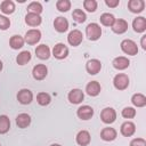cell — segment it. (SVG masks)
I'll return each instance as SVG.
<instances>
[{"instance_id": "4dcf8cb0", "label": "cell", "mask_w": 146, "mask_h": 146, "mask_svg": "<svg viewBox=\"0 0 146 146\" xmlns=\"http://www.w3.org/2000/svg\"><path fill=\"white\" fill-rule=\"evenodd\" d=\"M50 96L47 94V92H40V94H38V96H36V102L41 105V106H46V105H48L49 103H50Z\"/></svg>"}, {"instance_id": "7402d4cb", "label": "cell", "mask_w": 146, "mask_h": 146, "mask_svg": "<svg viewBox=\"0 0 146 146\" xmlns=\"http://www.w3.org/2000/svg\"><path fill=\"white\" fill-rule=\"evenodd\" d=\"M130 62L127 57H123V56H120V57H116L114 60H113V66L116 68V70H125L128 66H129Z\"/></svg>"}, {"instance_id": "d4e9b609", "label": "cell", "mask_w": 146, "mask_h": 146, "mask_svg": "<svg viewBox=\"0 0 146 146\" xmlns=\"http://www.w3.org/2000/svg\"><path fill=\"white\" fill-rule=\"evenodd\" d=\"M9 44L13 49H19L24 44V39L21 35H13L9 40Z\"/></svg>"}, {"instance_id": "e575fe53", "label": "cell", "mask_w": 146, "mask_h": 146, "mask_svg": "<svg viewBox=\"0 0 146 146\" xmlns=\"http://www.w3.org/2000/svg\"><path fill=\"white\" fill-rule=\"evenodd\" d=\"M83 7L88 11L92 13L97 9V1H95V0H84L83 1Z\"/></svg>"}, {"instance_id": "83f0119b", "label": "cell", "mask_w": 146, "mask_h": 146, "mask_svg": "<svg viewBox=\"0 0 146 146\" xmlns=\"http://www.w3.org/2000/svg\"><path fill=\"white\" fill-rule=\"evenodd\" d=\"M30 59H31V54L27 50H24V51L19 52L18 56L16 57V62H17L18 65H25L26 63L30 62Z\"/></svg>"}, {"instance_id": "44dd1931", "label": "cell", "mask_w": 146, "mask_h": 146, "mask_svg": "<svg viewBox=\"0 0 146 146\" xmlns=\"http://www.w3.org/2000/svg\"><path fill=\"white\" fill-rule=\"evenodd\" d=\"M25 22H26V24L30 25V26H38V25H40V23H41V17H40L38 14L29 13V14H26V16H25Z\"/></svg>"}, {"instance_id": "e0dca14e", "label": "cell", "mask_w": 146, "mask_h": 146, "mask_svg": "<svg viewBox=\"0 0 146 146\" xmlns=\"http://www.w3.org/2000/svg\"><path fill=\"white\" fill-rule=\"evenodd\" d=\"M30 123H31V117H30L29 114L22 113V114H18L17 115V117H16V124L19 128H22V129L27 128L30 125Z\"/></svg>"}, {"instance_id": "f35d334b", "label": "cell", "mask_w": 146, "mask_h": 146, "mask_svg": "<svg viewBox=\"0 0 146 146\" xmlns=\"http://www.w3.org/2000/svg\"><path fill=\"white\" fill-rule=\"evenodd\" d=\"M105 2H106V5H107L108 7H113V8H114V7H116V6L119 5L120 1H119V0H106Z\"/></svg>"}, {"instance_id": "1f68e13d", "label": "cell", "mask_w": 146, "mask_h": 146, "mask_svg": "<svg viewBox=\"0 0 146 146\" xmlns=\"http://www.w3.org/2000/svg\"><path fill=\"white\" fill-rule=\"evenodd\" d=\"M27 10H29L30 13H34V14H38V15H39V14L42 11V6H41L40 2L33 1V2H31V3L27 6Z\"/></svg>"}, {"instance_id": "30bf717a", "label": "cell", "mask_w": 146, "mask_h": 146, "mask_svg": "<svg viewBox=\"0 0 146 146\" xmlns=\"http://www.w3.org/2000/svg\"><path fill=\"white\" fill-rule=\"evenodd\" d=\"M86 68H87V71H88L89 74L95 75V74H97V73L100 71V68H102V63H100L98 59H90V60L87 62Z\"/></svg>"}, {"instance_id": "277c9868", "label": "cell", "mask_w": 146, "mask_h": 146, "mask_svg": "<svg viewBox=\"0 0 146 146\" xmlns=\"http://www.w3.org/2000/svg\"><path fill=\"white\" fill-rule=\"evenodd\" d=\"M100 119H102V121L104 123H107V124L113 123L115 121V119H116V112L112 107H106V108H104L102 111Z\"/></svg>"}, {"instance_id": "74e56055", "label": "cell", "mask_w": 146, "mask_h": 146, "mask_svg": "<svg viewBox=\"0 0 146 146\" xmlns=\"http://www.w3.org/2000/svg\"><path fill=\"white\" fill-rule=\"evenodd\" d=\"M130 146H146V141L143 138H135L130 141Z\"/></svg>"}, {"instance_id": "60d3db41", "label": "cell", "mask_w": 146, "mask_h": 146, "mask_svg": "<svg viewBox=\"0 0 146 146\" xmlns=\"http://www.w3.org/2000/svg\"><path fill=\"white\" fill-rule=\"evenodd\" d=\"M1 70H2V62L0 60V71H1Z\"/></svg>"}, {"instance_id": "8d00e7d4", "label": "cell", "mask_w": 146, "mask_h": 146, "mask_svg": "<svg viewBox=\"0 0 146 146\" xmlns=\"http://www.w3.org/2000/svg\"><path fill=\"white\" fill-rule=\"evenodd\" d=\"M10 26V21L6 16L0 15V29L1 30H7Z\"/></svg>"}, {"instance_id": "ac0fdd59", "label": "cell", "mask_w": 146, "mask_h": 146, "mask_svg": "<svg viewBox=\"0 0 146 146\" xmlns=\"http://www.w3.org/2000/svg\"><path fill=\"white\" fill-rule=\"evenodd\" d=\"M35 55L40 59H48L50 56V49L46 44H40L35 48Z\"/></svg>"}, {"instance_id": "f1b7e54d", "label": "cell", "mask_w": 146, "mask_h": 146, "mask_svg": "<svg viewBox=\"0 0 146 146\" xmlns=\"http://www.w3.org/2000/svg\"><path fill=\"white\" fill-rule=\"evenodd\" d=\"M10 128V120L7 115H0V133H6Z\"/></svg>"}, {"instance_id": "836d02e7", "label": "cell", "mask_w": 146, "mask_h": 146, "mask_svg": "<svg viewBox=\"0 0 146 146\" xmlns=\"http://www.w3.org/2000/svg\"><path fill=\"white\" fill-rule=\"evenodd\" d=\"M56 7L59 11H67L71 8V2L68 0H58Z\"/></svg>"}, {"instance_id": "5b68a950", "label": "cell", "mask_w": 146, "mask_h": 146, "mask_svg": "<svg viewBox=\"0 0 146 146\" xmlns=\"http://www.w3.org/2000/svg\"><path fill=\"white\" fill-rule=\"evenodd\" d=\"M83 40V35H82V32L79 31V30H73L68 33V36H67V41L71 46L73 47H76L79 46Z\"/></svg>"}, {"instance_id": "f546056e", "label": "cell", "mask_w": 146, "mask_h": 146, "mask_svg": "<svg viewBox=\"0 0 146 146\" xmlns=\"http://www.w3.org/2000/svg\"><path fill=\"white\" fill-rule=\"evenodd\" d=\"M100 23L103 24V25H105V26H112L113 24H114V22H115V18H114V16L112 15V14H110V13H104L102 16H100Z\"/></svg>"}, {"instance_id": "ab89813d", "label": "cell", "mask_w": 146, "mask_h": 146, "mask_svg": "<svg viewBox=\"0 0 146 146\" xmlns=\"http://www.w3.org/2000/svg\"><path fill=\"white\" fill-rule=\"evenodd\" d=\"M140 42H141V47H143V49L145 50V49H146V35H144V36L141 38V41H140Z\"/></svg>"}, {"instance_id": "9c48e42d", "label": "cell", "mask_w": 146, "mask_h": 146, "mask_svg": "<svg viewBox=\"0 0 146 146\" xmlns=\"http://www.w3.org/2000/svg\"><path fill=\"white\" fill-rule=\"evenodd\" d=\"M32 73H33V78H34L35 80H42V79H44V78L47 76L48 70H47L46 65H43V64H38V65H35V66L33 67Z\"/></svg>"}, {"instance_id": "6da1fadb", "label": "cell", "mask_w": 146, "mask_h": 146, "mask_svg": "<svg viewBox=\"0 0 146 146\" xmlns=\"http://www.w3.org/2000/svg\"><path fill=\"white\" fill-rule=\"evenodd\" d=\"M86 34L89 40H98L102 35V29L97 23H90L86 29Z\"/></svg>"}, {"instance_id": "4fadbf2b", "label": "cell", "mask_w": 146, "mask_h": 146, "mask_svg": "<svg viewBox=\"0 0 146 146\" xmlns=\"http://www.w3.org/2000/svg\"><path fill=\"white\" fill-rule=\"evenodd\" d=\"M83 98H84V95L80 89H73L68 94V100L72 104H79L83 100Z\"/></svg>"}, {"instance_id": "d6a6232c", "label": "cell", "mask_w": 146, "mask_h": 146, "mask_svg": "<svg viewBox=\"0 0 146 146\" xmlns=\"http://www.w3.org/2000/svg\"><path fill=\"white\" fill-rule=\"evenodd\" d=\"M72 16H73L74 21L78 22V23H83V22L86 21V18H87V17H86V14H84L81 9H75V10L73 11Z\"/></svg>"}, {"instance_id": "b9f144b4", "label": "cell", "mask_w": 146, "mask_h": 146, "mask_svg": "<svg viewBox=\"0 0 146 146\" xmlns=\"http://www.w3.org/2000/svg\"><path fill=\"white\" fill-rule=\"evenodd\" d=\"M50 146H60L59 144H52V145H50Z\"/></svg>"}, {"instance_id": "3957f363", "label": "cell", "mask_w": 146, "mask_h": 146, "mask_svg": "<svg viewBox=\"0 0 146 146\" xmlns=\"http://www.w3.org/2000/svg\"><path fill=\"white\" fill-rule=\"evenodd\" d=\"M113 83H114V87L119 90H124L125 88H128L129 86V78L127 74H123V73H119L114 76V80H113Z\"/></svg>"}, {"instance_id": "7a4b0ae2", "label": "cell", "mask_w": 146, "mask_h": 146, "mask_svg": "<svg viewBox=\"0 0 146 146\" xmlns=\"http://www.w3.org/2000/svg\"><path fill=\"white\" fill-rule=\"evenodd\" d=\"M121 49L123 52H125L127 55H131V56H135L138 52V47L136 42H133L130 39H125L121 42Z\"/></svg>"}, {"instance_id": "cb8c5ba5", "label": "cell", "mask_w": 146, "mask_h": 146, "mask_svg": "<svg viewBox=\"0 0 146 146\" xmlns=\"http://www.w3.org/2000/svg\"><path fill=\"white\" fill-rule=\"evenodd\" d=\"M76 143L81 146H86L90 143V135L88 131L86 130H81L78 135H76Z\"/></svg>"}, {"instance_id": "4316f807", "label": "cell", "mask_w": 146, "mask_h": 146, "mask_svg": "<svg viewBox=\"0 0 146 146\" xmlns=\"http://www.w3.org/2000/svg\"><path fill=\"white\" fill-rule=\"evenodd\" d=\"M0 8H1V11H2L3 14H11V13H14V10H15V5H14V2L10 1V0H5V1L1 2Z\"/></svg>"}, {"instance_id": "ffe728a7", "label": "cell", "mask_w": 146, "mask_h": 146, "mask_svg": "<svg viewBox=\"0 0 146 146\" xmlns=\"http://www.w3.org/2000/svg\"><path fill=\"white\" fill-rule=\"evenodd\" d=\"M100 137L105 141H111L116 138V131L113 128H104L100 132Z\"/></svg>"}, {"instance_id": "7bdbcfd3", "label": "cell", "mask_w": 146, "mask_h": 146, "mask_svg": "<svg viewBox=\"0 0 146 146\" xmlns=\"http://www.w3.org/2000/svg\"><path fill=\"white\" fill-rule=\"evenodd\" d=\"M0 146H1V145H0Z\"/></svg>"}, {"instance_id": "9a60e30c", "label": "cell", "mask_w": 146, "mask_h": 146, "mask_svg": "<svg viewBox=\"0 0 146 146\" xmlns=\"http://www.w3.org/2000/svg\"><path fill=\"white\" fill-rule=\"evenodd\" d=\"M54 26H55V30L56 31H58V32L62 33V32L67 31V29H68V22L64 17H57L55 19V22H54Z\"/></svg>"}, {"instance_id": "603a6c76", "label": "cell", "mask_w": 146, "mask_h": 146, "mask_svg": "<svg viewBox=\"0 0 146 146\" xmlns=\"http://www.w3.org/2000/svg\"><path fill=\"white\" fill-rule=\"evenodd\" d=\"M86 91L89 96H97L100 92V84L97 81H91L87 84Z\"/></svg>"}, {"instance_id": "ba28073f", "label": "cell", "mask_w": 146, "mask_h": 146, "mask_svg": "<svg viewBox=\"0 0 146 146\" xmlns=\"http://www.w3.org/2000/svg\"><path fill=\"white\" fill-rule=\"evenodd\" d=\"M17 99H18V102H19L21 104L27 105V104H30V103L32 102L33 95H32V92H31L29 89H22V90L18 91V94H17Z\"/></svg>"}, {"instance_id": "484cf974", "label": "cell", "mask_w": 146, "mask_h": 146, "mask_svg": "<svg viewBox=\"0 0 146 146\" xmlns=\"http://www.w3.org/2000/svg\"><path fill=\"white\" fill-rule=\"evenodd\" d=\"M131 102L137 107H144L146 105V97L143 94H135L131 98Z\"/></svg>"}, {"instance_id": "5bb4252c", "label": "cell", "mask_w": 146, "mask_h": 146, "mask_svg": "<svg viewBox=\"0 0 146 146\" xmlns=\"http://www.w3.org/2000/svg\"><path fill=\"white\" fill-rule=\"evenodd\" d=\"M128 8L131 13H141L145 8V2L143 0H130L128 2Z\"/></svg>"}, {"instance_id": "52a82bcc", "label": "cell", "mask_w": 146, "mask_h": 146, "mask_svg": "<svg viewBox=\"0 0 146 146\" xmlns=\"http://www.w3.org/2000/svg\"><path fill=\"white\" fill-rule=\"evenodd\" d=\"M52 55L57 59H63L68 55V49L64 43H57L52 49Z\"/></svg>"}, {"instance_id": "7c38bea8", "label": "cell", "mask_w": 146, "mask_h": 146, "mask_svg": "<svg viewBox=\"0 0 146 146\" xmlns=\"http://www.w3.org/2000/svg\"><path fill=\"white\" fill-rule=\"evenodd\" d=\"M112 30L114 33H117V34H122L124 33L127 30H128V23L124 21V19H115L114 24L112 25Z\"/></svg>"}, {"instance_id": "d6986e66", "label": "cell", "mask_w": 146, "mask_h": 146, "mask_svg": "<svg viewBox=\"0 0 146 146\" xmlns=\"http://www.w3.org/2000/svg\"><path fill=\"white\" fill-rule=\"evenodd\" d=\"M135 131H136V127H135V124H133L132 122H130V121H127V122H124V123L121 125V133H122L123 136H125V137L132 136V135L135 133Z\"/></svg>"}, {"instance_id": "8fae6325", "label": "cell", "mask_w": 146, "mask_h": 146, "mask_svg": "<svg viewBox=\"0 0 146 146\" xmlns=\"http://www.w3.org/2000/svg\"><path fill=\"white\" fill-rule=\"evenodd\" d=\"M76 114L82 120H89L94 115V110H92V107H90L88 105H83V106H81V107L78 108Z\"/></svg>"}, {"instance_id": "2e32d148", "label": "cell", "mask_w": 146, "mask_h": 146, "mask_svg": "<svg viewBox=\"0 0 146 146\" xmlns=\"http://www.w3.org/2000/svg\"><path fill=\"white\" fill-rule=\"evenodd\" d=\"M132 27L137 33H141L146 30V19L145 17H137L132 22Z\"/></svg>"}, {"instance_id": "8992f818", "label": "cell", "mask_w": 146, "mask_h": 146, "mask_svg": "<svg viewBox=\"0 0 146 146\" xmlns=\"http://www.w3.org/2000/svg\"><path fill=\"white\" fill-rule=\"evenodd\" d=\"M40 39H41V32L35 29L29 30L25 34V41L29 44H35Z\"/></svg>"}, {"instance_id": "d590c367", "label": "cell", "mask_w": 146, "mask_h": 146, "mask_svg": "<svg viewBox=\"0 0 146 146\" xmlns=\"http://www.w3.org/2000/svg\"><path fill=\"white\" fill-rule=\"evenodd\" d=\"M136 115V110L132 107H124L122 110V116L125 119H132Z\"/></svg>"}]
</instances>
